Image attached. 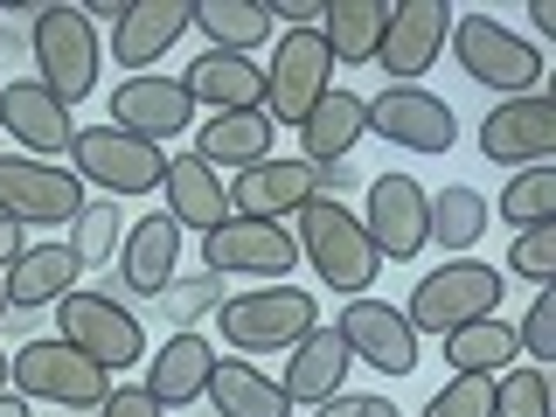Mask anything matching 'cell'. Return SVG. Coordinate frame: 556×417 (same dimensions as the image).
<instances>
[{
    "label": "cell",
    "mask_w": 556,
    "mask_h": 417,
    "mask_svg": "<svg viewBox=\"0 0 556 417\" xmlns=\"http://www.w3.org/2000/svg\"><path fill=\"white\" fill-rule=\"evenodd\" d=\"M292 243H300V257H306V265L320 271L334 292H348V300H369L382 257H376V243L362 237V216H355V208H341L334 195L306 202L300 216H292Z\"/></svg>",
    "instance_id": "6da1fadb"
},
{
    "label": "cell",
    "mask_w": 556,
    "mask_h": 417,
    "mask_svg": "<svg viewBox=\"0 0 556 417\" xmlns=\"http://www.w3.org/2000/svg\"><path fill=\"white\" fill-rule=\"evenodd\" d=\"M452 56H459V70L473 84H486V91L501 98H529L543 91V49L529 42V35L501 28L494 14H452Z\"/></svg>",
    "instance_id": "7a4b0ae2"
},
{
    "label": "cell",
    "mask_w": 556,
    "mask_h": 417,
    "mask_svg": "<svg viewBox=\"0 0 556 417\" xmlns=\"http://www.w3.org/2000/svg\"><path fill=\"white\" fill-rule=\"evenodd\" d=\"M98 28L84 8H63V0H49L42 14H35V84H42L56 104H84L98 91Z\"/></svg>",
    "instance_id": "3957f363"
},
{
    "label": "cell",
    "mask_w": 556,
    "mask_h": 417,
    "mask_svg": "<svg viewBox=\"0 0 556 417\" xmlns=\"http://www.w3.org/2000/svg\"><path fill=\"white\" fill-rule=\"evenodd\" d=\"M56 341H70L77 355H91L104 376L147 362V327H139V313L118 306L112 292H63L56 300Z\"/></svg>",
    "instance_id": "277c9868"
},
{
    "label": "cell",
    "mask_w": 556,
    "mask_h": 417,
    "mask_svg": "<svg viewBox=\"0 0 556 417\" xmlns=\"http://www.w3.org/2000/svg\"><path fill=\"white\" fill-rule=\"evenodd\" d=\"M486 313H501V271L480 265V257H445L439 271H425L410 286L404 320L417 334H452V327L486 320Z\"/></svg>",
    "instance_id": "5b68a950"
},
{
    "label": "cell",
    "mask_w": 556,
    "mask_h": 417,
    "mask_svg": "<svg viewBox=\"0 0 556 417\" xmlns=\"http://www.w3.org/2000/svg\"><path fill=\"white\" fill-rule=\"evenodd\" d=\"M8 390L22 404H70V410H98L112 396V376L91 355H77L70 341H28L8 362Z\"/></svg>",
    "instance_id": "8992f818"
},
{
    "label": "cell",
    "mask_w": 556,
    "mask_h": 417,
    "mask_svg": "<svg viewBox=\"0 0 556 417\" xmlns=\"http://www.w3.org/2000/svg\"><path fill=\"white\" fill-rule=\"evenodd\" d=\"M70 174L104 188V202L147 195L167 174V147H147V139H132L118 126H77V139H70Z\"/></svg>",
    "instance_id": "52a82bcc"
},
{
    "label": "cell",
    "mask_w": 556,
    "mask_h": 417,
    "mask_svg": "<svg viewBox=\"0 0 556 417\" xmlns=\"http://www.w3.org/2000/svg\"><path fill=\"white\" fill-rule=\"evenodd\" d=\"M84 208V181L63 161H28V153H0V216L22 230H70Z\"/></svg>",
    "instance_id": "ba28073f"
},
{
    "label": "cell",
    "mask_w": 556,
    "mask_h": 417,
    "mask_svg": "<svg viewBox=\"0 0 556 417\" xmlns=\"http://www.w3.org/2000/svg\"><path fill=\"white\" fill-rule=\"evenodd\" d=\"M223 320V341L243 348V355H265V348H292L300 334L320 327V306H313V292L300 286H265V292H230V300L216 306Z\"/></svg>",
    "instance_id": "9c48e42d"
},
{
    "label": "cell",
    "mask_w": 556,
    "mask_h": 417,
    "mask_svg": "<svg viewBox=\"0 0 556 417\" xmlns=\"http://www.w3.org/2000/svg\"><path fill=\"white\" fill-rule=\"evenodd\" d=\"M334 91V56H327L320 28H286L278 35V56L265 63V118L271 126H292Z\"/></svg>",
    "instance_id": "30bf717a"
},
{
    "label": "cell",
    "mask_w": 556,
    "mask_h": 417,
    "mask_svg": "<svg viewBox=\"0 0 556 417\" xmlns=\"http://www.w3.org/2000/svg\"><path fill=\"white\" fill-rule=\"evenodd\" d=\"M292 265H300V243H292L286 223L230 216L223 230L202 237V271H216V278H265V286H286Z\"/></svg>",
    "instance_id": "8fae6325"
},
{
    "label": "cell",
    "mask_w": 556,
    "mask_h": 417,
    "mask_svg": "<svg viewBox=\"0 0 556 417\" xmlns=\"http://www.w3.org/2000/svg\"><path fill=\"white\" fill-rule=\"evenodd\" d=\"M480 153L494 167H549L556 161V98L549 91L501 98L480 118Z\"/></svg>",
    "instance_id": "7c38bea8"
},
{
    "label": "cell",
    "mask_w": 556,
    "mask_h": 417,
    "mask_svg": "<svg viewBox=\"0 0 556 417\" xmlns=\"http://www.w3.org/2000/svg\"><path fill=\"white\" fill-rule=\"evenodd\" d=\"M425 202H431V188L417 174H396V167L376 174L369 202H362V237L376 243V257L404 265V257L425 251Z\"/></svg>",
    "instance_id": "4fadbf2b"
},
{
    "label": "cell",
    "mask_w": 556,
    "mask_h": 417,
    "mask_svg": "<svg viewBox=\"0 0 556 417\" xmlns=\"http://www.w3.org/2000/svg\"><path fill=\"white\" fill-rule=\"evenodd\" d=\"M369 132H382L404 153H452L459 118H452V104L431 98L425 84H390L382 98H369Z\"/></svg>",
    "instance_id": "5bb4252c"
},
{
    "label": "cell",
    "mask_w": 556,
    "mask_h": 417,
    "mask_svg": "<svg viewBox=\"0 0 556 417\" xmlns=\"http://www.w3.org/2000/svg\"><path fill=\"white\" fill-rule=\"evenodd\" d=\"M334 334L348 341V355L369 362L376 376H410L417 369V327L404 320V306H390V300H348Z\"/></svg>",
    "instance_id": "9a60e30c"
},
{
    "label": "cell",
    "mask_w": 556,
    "mask_h": 417,
    "mask_svg": "<svg viewBox=\"0 0 556 417\" xmlns=\"http://www.w3.org/2000/svg\"><path fill=\"white\" fill-rule=\"evenodd\" d=\"M445 35H452L445 0H390V28H382L376 63L390 70V84H417L431 63L445 56Z\"/></svg>",
    "instance_id": "2e32d148"
},
{
    "label": "cell",
    "mask_w": 556,
    "mask_h": 417,
    "mask_svg": "<svg viewBox=\"0 0 556 417\" xmlns=\"http://www.w3.org/2000/svg\"><path fill=\"white\" fill-rule=\"evenodd\" d=\"M112 126L147 139V147H167L174 132L195 126V104H188L181 77H161V70H147V77H126L112 91Z\"/></svg>",
    "instance_id": "e0dca14e"
},
{
    "label": "cell",
    "mask_w": 556,
    "mask_h": 417,
    "mask_svg": "<svg viewBox=\"0 0 556 417\" xmlns=\"http://www.w3.org/2000/svg\"><path fill=\"white\" fill-rule=\"evenodd\" d=\"M223 188H230V216H243V223H286L306 202H320V174L306 161H257Z\"/></svg>",
    "instance_id": "ac0fdd59"
},
{
    "label": "cell",
    "mask_w": 556,
    "mask_h": 417,
    "mask_svg": "<svg viewBox=\"0 0 556 417\" xmlns=\"http://www.w3.org/2000/svg\"><path fill=\"white\" fill-rule=\"evenodd\" d=\"M174 278H181V230H174L167 208L126 223V237H118V286L132 300H161Z\"/></svg>",
    "instance_id": "d6986e66"
},
{
    "label": "cell",
    "mask_w": 556,
    "mask_h": 417,
    "mask_svg": "<svg viewBox=\"0 0 556 417\" xmlns=\"http://www.w3.org/2000/svg\"><path fill=\"white\" fill-rule=\"evenodd\" d=\"M0 132L22 139L28 161H63L70 139H77V126H70V104H56L35 77L0 84Z\"/></svg>",
    "instance_id": "ffe728a7"
},
{
    "label": "cell",
    "mask_w": 556,
    "mask_h": 417,
    "mask_svg": "<svg viewBox=\"0 0 556 417\" xmlns=\"http://www.w3.org/2000/svg\"><path fill=\"white\" fill-rule=\"evenodd\" d=\"M181 35H188V0H126V14L112 22V63L147 77Z\"/></svg>",
    "instance_id": "44dd1931"
},
{
    "label": "cell",
    "mask_w": 556,
    "mask_h": 417,
    "mask_svg": "<svg viewBox=\"0 0 556 417\" xmlns=\"http://www.w3.org/2000/svg\"><path fill=\"white\" fill-rule=\"evenodd\" d=\"M348 369H355V355H348V341L334 327H313L286 348V376H278V390H286V404H313L320 410L327 396H341Z\"/></svg>",
    "instance_id": "7402d4cb"
},
{
    "label": "cell",
    "mask_w": 556,
    "mask_h": 417,
    "mask_svg": "<svg viewBox=\"0 0 556 417\" xmlns=\"http://www.w3.org/2000/svg\"><path fill=\"white\" fill-rule=\"evenodd\" d=\"M216 348H208L202 334H167V348H147V382L139 390L153 396L161 410H181V404H202V390H208V369H216Z\"/></svg>",
    "instance_id": "603a6c76"
},
{
    "label": "cell",
    "mask_w": 556,
    "mask_h": 417,
    "mask_svg": "<svg viewBox=\"0 0 556 417\" xmlns=\"http://www.w3.org/2000/svg\"><path fill=\"white\" fill-rule=\"evenodd\" d=\"M161 188H167V216H174V230H223L230 223V188H223V174L216 167H202L195 153H167V174H161Z\"/></svg>",
    "instance_id": "cb8c5ba5"
},
{
    "label": "cell",
    "mask_w": 556,
    "mask_h": 417,
    "mask_svg": "<svg viewBox=\"0 0 556 417\" xmlns=\"http://www.w3.org/2000/svg\"><path fill=\"white\" fill-rule=\"evenodd\" d=\"M181 91H188V104H208V118L216 112H265V70L251 56L202 49V56L181 70Z\"/></svg>",
    "instance_id": "d4e9b609"
},
{
    "label": "cell",
    "mask_w": 556,
    "mask_h": 417,
    "mask_svg": "<svg viewBox=\"0 0 556 417\" xmlns=\"http://www.w3.org/2000/svg\"><path fill=\"white\" fill-rule=\"evenodd\" d=\"M77 271H84L77 251L56 243V237H42V243H28V251L0 271V300H8V313L14 306H56L63 292H77Z\"/></svg>",
    "instance_id": "484cf974"
},
{
    "label": "cell",
    "mask_w": 556,
    "mask_h": 417,
    "mask_svg": "<svg viewBox=\"0 0 556 417\" xmlns=\"http://www.w3.org/2000/svg\"><path fill=\"white\" fill-rule=\"evenodd\" d=\"M362 132H369V98L362 91H327L313 112L300 118V147H306V167H334L348 153L362 147Z\"/></svg>",
    "instance_id": "4316f807"
},
{
    "label": "cell",
    "mask_w": 556,
    "mask_h": 417,
    "mask_svg": "<svg viewBox=\"0 0 556 417\" xmlns=\"http://www.w3.org/2000/svg\"><path fill=\"white\" fill-rule=\"evenodd\" d=\"M271 139H278V126L265 112H216L208 126H195V161L202 167H257V161H271Z\"/></svg>",
    "instance_id": "83f0119b"
},
{
    "label": "cell",
    "mask_w": 556,
    "mask_h": 417,
    "mask_svg": "<svg viewBox=\"0 0 556 417\" xmlns=\"http://www.w3.org/2000/svg\"><path fill=\"white\" fill-rule=\"evenodd\" d=\"M188 28H202L208 49H223V56H251L257 42L278 35L265 0H188Z\"/></svg>",
    "instance_id": "f1b7e54d"
},
{
    "label": "cell",
    "mask_w": 556,
    "mask_h": 417,
    "mask_svg": "<svg viewBox=\"0 0 556 417\" xmlns=\"http://www.w3.org/2000/svg\"><path fill=\"white\" fill-rule=\"evenodd\" d=\"M382 28H390V0H327L320 42L334 63H376Z\"/></svg>",
    "instance_id": "f546056e"
},
{
    "label": "cell",
    "mask_w": 556,
    "mask_h": 417,
    "mask_svg": "<svg viewBox=\"0 0 556 417\" xmlns=\"http://www.w3.org/2000/svg\"><path fill=\"white\" fill-rule=\"evenodd\" d=\"M486 216H494V202H486L480 188L452 181V188H439V195L425 202V243H439V251L466 257V251L486 237Z\"/></svg>",
    "instance_id": "4dcf8cb0"
},
{
    "label": "cell",
    "mask_w": 556,
    "mask_h": 417,
    "mask_svg": "<svg viewBox=\"0 0 556 417\" xmlns=\"http://www.w3.org/2000/svg\"><path fill=\"white\" fill-rule=\"evenodd\" d=\"M202 404H216L223 417H286V410H292L286 390H278L265 369H251L243 355H230V362H216V369H208Z\"/></svg>",
    "instance_id": "1f68e13d"
},
{
    "label": "cell",
    "mask_w": 556,
    "mask_h": 417,
    "mask_svg": "<svg viewBox=\"0 0 556 417\" xmlns=\"http://www.w3.org/2000/svg\"><path fill=\"white\" fill-rule=\"evenodd\" d=\"M515 327L501 320V313H486V320H466V327H452L445 334V362H452V376H501V369H515Z\"/></svg>",
    "instance_id": "d6a6232c"
},
{
    "label": "cell",
    "mask_w": 556,
    "mask_h": 417,
    "mask_svg": "<svg viewBox=\"0 0 556 417\" xmlns=\"http://www.w3.org/2000/svg\"><path fill=\"white\" fill-rule=\"evenodd\" d=\"M501 223L508 230H543V223H556V167H515V181L501 188Z\"/></svg>",
    "instance_id": "836d02e7"
},
{
    "label": "cell",
    "mask_w": 556,
    "mask_h": 417,
    "mask_svg": "<svg viewBox=\"0 0 556 417\" xmlns=\"http://www.w3.org/2000/svg\"><path fill=\"white\" fill-rule=\"evenodd\" d=\"M494 417H556V382L535 362H515V369L494 376Z\"/></svg>",
    "instance_id": "e575fe53"
},
{
    "label": "cell",
    "mask_w": 556,
    "mask_h": 417,
    "mask_svg": "<svg viewBox=\"0 0 556 417\" xmlns=\"http://www.w3.org/2000/svg\"><path fill=\"white\" fill-rule=\"evenodd\" d=\"M70 251H77V265H112V251H118V237H126V223H118V208L112 202H91L84 195V208H77V223H70Z\"/></svg>",
    "instance_id": "d590c367"
},
{
    "label": "cell",
    "mask_w": 556,
    "mask_h": 417,
    "mask_svg": "<svg viewBox=\"0 0 556 417\" xmlns=\"http://www.w3.org/2000/svg\"><path fill=\"white\" fill-rule=\"evenodd\" d=\"M501 271L521 278V286H556V223H543V230H515Z\"/></svg>",
    "instance_id": "8d00e7d4"
},
{
    "label": "cell",
    "mask_w": 556,
    "mask_h": 417,
    "mask_svg": "<svg viewBox=\"0 0 556 417\" xmlns=\"http://www.w3.org/2000/svg\"><path fill=\"white\" fill-rule=\"evenodd\" d=\"M515 348L535 362V369H549V362H556V292H549V286L529 300V313H521V327H515Z\"/></svg>",
    "instance_id": "74e56055"
},
{
    "label": "cell",
    "mask_w": 556,
    "mask_h": 417,
    "mask_svg": "<svg viewBox=\"0 0 556 417\" xmlns=\"http://www.w3.org/2000/svg\"><path fill=\"white\" fill-rule=\"evenodd\" d=\"M425 417H494V376H452L425 404Z\"/></svg>",
    "instance_id": "f35d334b"
},
{
    "label": "cell",
    "mask_w": 556,
    "mask_h": 417,
    "mask_svg": "<svg viewBox=\"0 0 556 417\" xmlns=\"http://www.w3.org/2000/svg\"><path fill=\"white\" fill-rule=\"evenodd\" d=\"M174 320H195V313H216L223 306V278L216 271H195V278H174V286L161 292Z\"/></svg>",
    "instance_id": "ab89813d"
},
{
    "label": "cell",
    "mask_w": 556,
    "mask_h": 417,
    "mask_svg": "<svg viewBox=\"0 0 556 417\" xmlns=\"http://www.w3.org/2000/svg\"><path fill=\"white\" fill-rule=\"evenodd\" d=\"M313 417H404L390 404V396H376V390H341V396H327Z\"/></svg>",
    "instance_id": "60d3db41"
},
{
    "label": "cell",
    "mask_w": 556,
    "mask_h": 417,
    "mask_svg": "<svg viewBox=\"0 0 556 417\" xmlns=\"http://www.w3.org/2000/svg\"><path fill=\"white\" fill-rule=\"evenodd\" d=\"M98 417H167V410L153 404L147 390H118V382H112V396L98 404Z\"/></svg>",
    "instance_id": "b9f144b4"
},
{
    "label": "cell",
    "mask_w": 556,
    "mask_h": 417,
    "mask_svg": "<svg viewBox=\"0 0 556 417\" xmlns=\"http://www.w3.org/2000/svg\"><path fill=\"white\" fill-rule=\"evenodd\" d=\"M265 14H271V22H286V28H320L327 0H265Z\"/></svg>",
    "instance_id": "7bdbcfd3"
},
{
    "label": "cell",
    "mask_w": 556,
    "mask_h": 417,
    "mask_svg": "<svg viewBox=\"0 0 556 417\" xmlns=\"http://www.w3.org/2000/svg\"><path fill=\"white\" fill-rule=\"evenodd\" d=\"M22 251H28V230H22V223H8V216H0V271H8Z\"/></svg>",
    "instance_id": "ee69618b"
},
{
    "label": "cell",
    "mask_w": 556,
    "mask_h": 417,
    "mask_svg": "<svg viewBox=\"0 0 556 417\" xmlns=\"http://www.w3.org/2000/svg\"><path fill=\"white\" fill-rule=\"evenodd\" d=\"M529 22L535 35H556V0H529Z\"/></svg>",
    "instance_id": "f6af8a7d"
},
{
    "label": "cell",
    "mask_w": 556,
    "mask_h": 417,
    "mask_svg": "<svg viewBox=\"0 0 556 417\" xmlns=\"http://www.w3.org/2000/svg\"><path fill=\"white\" fill-rule=\"evenodd\" d=\"M0 417H28V404H22L14 390H0Z\"/></svg>",
    "instance_id": "bcb514c9"
},
{
    "label": "cell",
    "mask_w": 556,
    "mask_h": 417,
    "mask_svg": "<svg viewBox=\"0 0 556 417\" xmlns=\"http://www.w3.org/2000/svg\"><path fill=\"white\" fill-rule=\"evenodd\" d=\"M8 362H14V355H8V348H0V390H8Z\"/></svg>",
    "instance_id": "7dc6e473"
},
{
    "label": "cell",
    "mask_w": 556,
    "mask_h": 417,
    "mask_svg": "<svg viewBox=\"0 0 556 417\" xmlns=\"http://www.w3.org/2000/svg\"><path fill=\"white\" fill-rule=\"evenodd\" d=\"M0 320H8V300H0Z\"/></svg>",
    "instance_id": "c3c4849f"
}]
</instances>
